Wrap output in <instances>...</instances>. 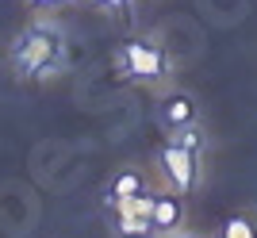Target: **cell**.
Here are the masks:
<instances>
[{"label":"cell","instance_id":"277c9868","mask_svg":"<svg viewBox=\"0 0 257 238\" xmlns=\"http://www.w3.org/2000/svg\"><path fill=\"white\" fill-rule=\"evenodd\" d=\"M150 227H154V234H177V230L184 227V196H181V192L154 196Z\"/></svg>","mask_w":257,"mask_h":238},{"label":"cell","instance_id":"8992f818","mask_svg":"<svg viewBox=\"0 0 257 238\" xmlns=\"http://www.w3.org/2000/svg\"><path fill=\"white\" fill-rule=\"evenodd\" d=\"M142 192H146V173L142 169H119L111 188H107L111 200H127V196H142Z\"/></svg>","mask_w":257,"mask_h":238},{"label":"cell","instance_id":"7a4b0ae2","mask_svg":"<svg viewBox=\"0 0 257 238\" xmlns=\"http://www.w3.org/2000/svg\"><path fill=\"white\" fill-rule=\"evenodd\" d=\"M58 58H62V35L50 31V27H31L16 46V65L27 77H35L43 65L58 62Z\"/></svg>","mask_w":257,"mask_h":238},{"label":"cell","instance_id":"30bf717a","mask_svg":"<svg viewBox=\"0 0 257 238\" xmlns=\"http://www.w3.org/2000/svg\"><path fill=\"white\" fill-rule=\"evenodd\" d=\"M88 4H96V8H107V12H119V16H127V0H88Z\"/></svg>","mask_w":257,"mask_h":238},{"label":"cell","instance_id":"3957f363","mask_svg":"<svg viewBox=\"0 0 257 238\" xmlns=\"http://www.w3.org/2000/svg\"><path fill=\"white\" fill-rule=\"evenodd\" d=\"M119 58H123V69L135 81H161V77H169V62H165V54H161V46L154 39H127L119 46Z\"/></svg>","mask_w":257,"mask_h":238},{"label":"cell","instance_id":"8fae6325","mask_svg":"<svg viewBox=\"0 0 257 238\" xmlns=\"http://www.w3.org/2000/svg\"><path fill=\"white\" fill-rule=\"evenodd\" d=\"M31 8H43V12H50V8H62L65 0H27Z\"/></svg>","mask_w":257,"mask_h":238},{"label":"cell","instance_id":"9c48e42d","mask_svg":"<svg viewBox=\"0 0 257 238\" xmlns=\"http://www.w3.org/2000/svg\"><path fill=\"white\" fill-rule=\"evenodd\" d=\"M223 238H257L253 219H246V215H230V219L223 223Z\"/></svg>","mask_w":257,"mask_h":238},{"label":"cell","instance_id":"5b68a950","mask_svg":"<svg viewBox=\"0 0 257 238\" xmlns=\"http://www.w3.org/2000/svg\"><path fill=\"white\" fill-rule=\"evenodd\" d=\"M161 119H165V127H169V131L188 127V123L196 119V100L188 96V92H173V96L161 104Z\"/></svg>","mask_w":257,"mask_h":238},{"label":"cell","instance_id":"ba28073f","mask_svg":"<svg viewBox=\"0 0 257 238\" xmlns=\"http://www.w3.org/2000/svg\"><path fill=\"white\" fill-rule=\"evenodd\" d=\"M173 142H181L184 150H196V154H204V146H207V135H204V127L200 123H188V127H181V131H173Z\"/></svg>","mask_w":257,"mask_h":238},{"label":"cell","instance_id":"6da1fadb","mask_svg":"<svg viewBox=\"0 0 257 238\" xmlns=\"http://www.w3.org/2000/svg\"><path fill=\"white\" fill-rule=\"evenodd\" d=\"M158 162H161V173H165V181H169L173 192H196V184H200V154L196 150H184L181 142H165L158 154Z\"/></svg>","mask_w":257,"mask_h":238},{"label":"cell","instance_id":"52a82bcc","mask_svg":"<svg viewBox=\"0 0 257 238\" xmlns=\"http://www.w3.org/2000/svg\"><path fill=\"white\" fill-rule=\"evenodd\" d=\"M115 230L123 238H150L154 234V227H150L146 215H115Z\"/></svg>","mask_w":257,"mask_h":238}]
</instances>
